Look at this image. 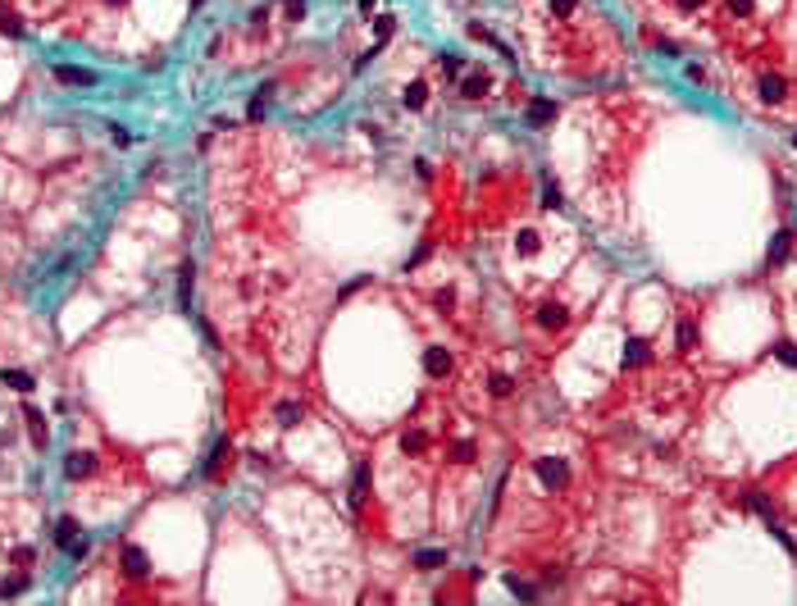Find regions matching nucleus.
I'll return each instance as SVG.
<instances>
[{"label":"nucleus","instance_id":"1","mask_svg":"<svg viewBox=\"0 0 797 606\" xmlns=\"http://www.w3.org/2000/svg\"><path fill=\"white\" fill-rule=\"evenodd\" d=\"M533 469H537V479H542L547 488H565V484H570V460H561V456L533 460Z\"/></svg>","mask_w":797,"mask_h":606},{"label":"nucleus","instance_id":"2","mask_svg":"<svg viewBox=\"0 0 797 606\" xmlns=\"http://www.w3.org/2000/svg\"><path fill=\"white\" fill-rule=\"evenodd\" d=\"M55 543H60L64 552H73V556H82V552H87V538H82L78 519H60V524H55Z\"/></svg>","mask_w":797,"mask_h":606},{"label":"nucleus","instance_id":"3","mask_svg":"<svg viewBox=\"0 0 797 606\" xmlns=\"http://www.w3.org/2000/svg\"><path fill=\"white\" fill-rule=\"evenodd\" d=\"M533 320H537V329H551V333H556V329H565V324H570V310H565L561 301H542Z\"/></svg>","mask_w":797,"mask_h":606},{"label":"nucleus","instance_id":"4","mask_svg":"<svg viewBox=\"0 0 797 606\" xmlns=\"http://www.w3.org/2000/svg\"><path fill=\"white\" fill-rule=\"evenodd\" d=\"M64 474L78 484V479H91L96 474V456L91 451H69V460H64Z\"/></svg>","mask_w":797,"mask_h":606},{"label":"nucleus","instance_id":"5","mask_svg":"<svg viewBox=\"0 0 797 606\" xmlns=\"http://www.w3.org/2000/svg\"><path fill=\"white\" fill-rule=\"evenodd\" d=\"M424 374H428V379H447V374H451V351H447V346H428V351H424Z\"/></svg>","mask_w":797,"mask_h":606},{"label":"nucleus","instance_id":"6","mask_svg":"<svg viewBox=\"0 0 797 606\" xmlns=\"http://www.w3.org/2000/svg\"><path fill=\"white\" fill-rule=\"evenodd\" d=\"M123 574H128V579H146L151 574V561H146L141 547H123Z\"/></svg>","mask_w":797,"mask_h":606},{"label":"nucleus","instance_id":"7","mask_svg":"<svg viewBox=\"0 0 797 606\" xmlns=\"http://www.w3.org/2000/svg\"><path fill=\"white\" fill-rule=\"evenodd\" d=\"M756 91H761V101H765V105H779L784 96H789V82H784L779 73H765V78L756 82Z\"/></svg>","mask_w":797,"mask_h":606},{"label":"nucleus","instance_id":"8","mask_svg":"<svg viewBox=\"0 0 797 606\" xmlns=\"http://www.w3.org/2000/svg\"><path fill=\"white\" fill-rule=\"evenodd\" d=\"M55 78L69 82V87H91L96 73H91V69H73V64H55Z\"/></svg>","mask_w":797,"mask_h":606},{"label":"nucleus","instance_id":"9","mask_svg":"<svg viewBox=\"0 0 797 606\" xmlns=\"http://www.w3.org/2000/svg\"><path fill=\"white\" fill-rule=\"evenodd\" d=\"M460 96H465V101H483V96H487V78H483V73L460 78Z\"/></svg>","mask_w":797,"mask_h":606},{"label":"nucleus","instance_id":"10","mask_svg":"<svg viewBox=\"0 0 797 606\" xmlns=\"http://www.w3.org/2000/svg\"><path fill=\"white\" fill-rule=\"evenodd\" d=\"M647 355H651L647 338H629V342H624V365H629V370H633V365H642Z\"/></svg>","mask_w":797,"mask_h":606},{"label":"nucleus","instance_id":"11","mask_svg":"<svg viewBox=\"0 0 797 606\" xmlns=\"http://www.w3.org/2000/svg\"><path fill=\"white\" fill-rule=\"evenodd\" d=\"M401 451H406V456H419V451H428V433L410 429L406 438H401Z\"/></svg>","mask_w":797,"mask_h":606},{"label":"nucleus","instance_id":"12","mask_svg":"<svg viewBox=\"0 0 797 606\" xmlns=\"http://www.w3.org/2000/svg\"><path fill=\"white\" fill-rule=\"evenodd\" d=\"M428 105V82H410L406 87V110H424Z\"/></svg>","mask_w":797,"mask_h":606},{"label":"nucleus","instance_id":"13","mask_svg":"<svg viewBox=\"0 0 797 606\" xmlns=\"http://www.w3.org/2000/svg\"><path fill=\"white\" fill-rule=\"evenodd\" d=\"M27 433H32L37 447H46V419H42V410H32V406H27Z\"/></svg>","mask_w":797,"mask_h":606},{"label":"nucleus","instance_id":"14","mask_svg":"<svg viewBox=\"0 0 797 606\" xmlns=\"http://www.w3.org/2000/svg\"><path fill=\"white\" fill-rule=\"evenodd\" d=\"M5 388H14V392H32V374H27V370H5Z\"/></svg>","mask_w":797,"mask_h":606},{"label":"nucleus","instance_id":"15","mask_svg":"<svg viewBox=\"0 0 797 606\" xmlns=\"http://www.w3.org/2000/svg\"><path fill=\"white\" fill-rule=\"evenodd\" d=\"M487 392H492V397H511L515 379H511V374H492V379H487Z\"/></svg>","mask_w":797,"mask_h":606},{"label":"nucleus","instance_id":"16","mask_svg":"<svg viewBox=\"0 0 797 606\" xmlns=\"http://www.w3.org/2000/svg\"><path fill=\"white\" fill-rule=\"evenodd\" d=\"M551 114H556L551 101H533L529 105V123H551Z\"/></svg>","mask_w":797,"mask_h":606},{"label":"nucleus","instance_id":"17","mask_svg":"<svg viewBox=\"0 0 797 606\" xmlns=\"http://www.w3.org/2000/svg\"><path fill=\"white\" fill-rule=\"evenodd\" d=\"M537 246H542V237H537L533 228H524V233H520V242H515V251H520V255H533Z\"/></svg>","mask_w":797,"mask_h":606},{"label":"nucleus","instance_id":"18","mask_svg":"<svg viewBox=\"0 0 797 606\" xmlns=\"http://www.w3.org/2000/svg\"><path fill=\"white\" fill-rule=\"evenodd\" d=\"M675 342H679V351H688V346L697 342V329H693V320H684V324L675 329Z\"/></svg>","mask_w":797,"mask_h":606},{"label":"nucleus","instance_id":"19","mask_svg":"<svg viewBox=\"0 0 797 606\" xmlns=\"http://www.w3.org/2000/svg\"><path fill=\"white\" fill-rule=\"evenodd\" d=\"M789 251H793V237H789V233H779V237H774V246H770V265H779V260L789 255Z\"/></svg>","mask_w":797,"mask_h":606},{"label":"nucleus","instance_id":"20","mask_svg":"<svg viewBox=\"0 0 797 606\" xmlns=\"http://www.w3.org/2000/svg\"><path fill=\"white\" fill-rule=\"evenodd\" d=\"M364 493H369V465H355V502H364Z\"/></svg>","mask_w":797,"mask_h":606},{"label":"nucleus","instance_id":"21","mask_svg":"<svg viewBox=\"0 0 797 606\" xmlns=\"http://www.w3.org/2000/svg\"><path fill=\"white\" fill-rule=\"evenodd\" d=\"M278 419H283L287 429H296V419H301V406H296V401H283V406H278Z\"/></svg>","mask_w":797,"mask_h":606},{"label":"nucleus","instance_id":"22","mask_svg":"<svg viewBox=\"0 0 797 606\" xmlns=\"http://www.w3.org/2000/svg\"><path fill=\"white\" fill-rule=\"evenodd\" d=\"M451 460L469 465V460H474V442H456V447H451Z\"/></svg>","mask_w":797,"mask_h":606},{"label":"nucleus","instance_id":"23","mask_svg":"<svg viewBox=\"0 0 797 606\" xmlns=\"http://www.w3.org/2000/svg\"><path fill=\"white\" fill-rule=\"evenodd\" d=\"M0 32H5V37H18V32H23V23H18L14 14H5V9H0Z\"/></svg>","mask_w":797,"mask_h":606},{"label":"nucleus","instance_id":"24","mask_svg":"<svg viewBox=\"0 0 797 606\" xmlns=\"http://www.w3.org/2000/svg\"><path fill=\"white\" fill-rule=\"evenodd\" d=\"M442 561H447L442 552H419V556H415V565H419V570H433V565H442Z\"/></svg>","mask_w":797,"mask_h":606},{"label":"nucleus","instance_id":"25","mask_svg":"<svg viewBox=\"0 0 797 606\" xmlns=\"http://www.w3.org/2000/svg\"><path fill=\"white\" fill-rule=\"evenodd\" d=\"M725 5H729V14L747 18V14H752V9H756V0H725Z\"/></svg>","mask_w":797,"mask_h":606},{"label":"nucleus","instance_id":"26","mask_svg":"<svg viewBox=\"0 0 797 606\" xmlns=\"http://www.w3.org/2000/svg\"><path fill=\"white\" fill-rule=\"evenodd\" d=\"M178 292H182V305L191 301V265H182V278H178Z\"/></svg>","mask_w":797,"mask_h":606},{"label":"nucleus","instance_id":"27","mask_svg":"<svg viewBox=\"0 0 797 606\" xmlns=\"http://www.w3.org/2000/svg\"><path fill=\"white\" fill-rule=\"evenodd\" d=\"M506 583H511V593H515V598H524V602H529V598H537V588H529V583H520L515 574H511Z\"/></svg>","mask_w":797,"mask_h":606},{"label":"nucleus","instance_id":"28","mask_svg":"<svg viewBox=\"0 0 797 606\" xmlns=\"http://www.w3.org/2000/svg\"><path fill=\"white\" fill-rule=\"evenodd\" d=\"M374 32H378V37H392V32H397V18H392V14H383L378 23H374Z\"/></svg>","mask_w":797,"mask_h":606},{"label":"nucleus","instance_id":"29","mask_svg":"<svg viewBox=\"0 0 797 606\" xmlns=\"http://www.w3.org/2000/svg\"><path fill=\"white\" fill-rule=\"evenodd\" d=\"M433 301H438V310H442V315H451V305H456V296H451V287H442V292H438Z\"/></svg>","mask_w":797,"mask_h":606},{"label":"nucleus","instance_id":"30","mask_svg":"<svg viewBox=\"0 0 797 606\" xmlns=\"http://www.w3.org/2000/svg\"><path fill=\"white\" fill-rule=\"evenodd\" d=\"M542 201H547V210L561 206V191H556V182H547V187H542Z\"/></svg>","mask_w":797,"mask_h":606},{"label":"nucleus","instance_id":"31","mask_svg":"<svg viewBox=\"0 0 797 606\" xmlns=\"http://www.w3.org/2000/svg\"><path fill=\"white\" fill-rule=\"evenodd\" d=\"M551 14L556 18H570L574 14V0H551Z\"/></svg>","mask_w":797,"mask_h":606},{"label":"nucleus","instance_id":"32","mask_svg":"<svg viewBox=\"0 0 797 606\" xmlns=\"http://www.w3.org/2000/svg\"><path fill=\"white\" fill-rule=\"evenodd\" d=\"M774 355H779L784 365H797V346H789V342H784V346H779V351H774Z\"/></svg>","mask_w":797,"mask_h":606},{"label":"nucleus","instance_id":"33","mask_svg":"<svg viewBox=\"0 0 797 606\" xmlns=\"http://www.w3.org/2000/svg\"><path fill=\"white\" fill-rule=\"evenodd\" d=\"M305 14V0H287V18H292V23H296V18H301Z\"/></svg>","mask_w":797,"mask_h":606},{"label":"nucleus","instance_id":"34","mask_svg":"<svg viewBox=\"0 0 797 606\" xmlns=\"http://www.w3.org/2000/svg\"><path fill=\"white\" fill-rule=\"evenodd\" d=\"M442 69H447V78H460V69H465V64H460L456 55H447V64H442Z\"/></svg>","mask_w":797,"mask_h":606},{"label":"nucleus","instance_id":"35","mask_svg":"<svg viewBox=\"0 0 797 606\" xmlns=\"http://www.w3.org/2000/svg\"><path fill=\"white\" fill-rule=\"evenodd\" d=\"M428 255H433V246H428V242H424V246H419V251H415V255H410V269H415V265H424V260H428Z\"/></svg>","mask_w":797,"mask_h":606},{"label":"nucleus","instance_id":"36","mask_svg":"<svg viewBox=\"0 0 797 606\" xmlns=\"http://www.w3.org/2000/svg\"><path fill=\"white\" fill-rule=\"evenodd\" d=\"M360 287H364V278H351V283H347V287H342V292H338V296H342V301H347V296H351V292H360Z\"/></svg>","mask_w":797,"mask_h":606},{"label":"nucleus","instance_id":"37","mask_svg":"<svg viewBox=\"0 0 797 606\" xmlns=\"http://www.w3.org/2000/svg\"><path fill=\"white\" fill-rule=\"evenodd\" d=\"M706 0H679V9H702Z\"/></svg>","mask_w":797,"mask_h":606},{"label":"nucleus","instance_id":"38","mask_svg":"<svg viewBox=\"0 0 797 606\" xmlns=\"http://www.w3.org/2000/svg\"><path fill=\"white\" fill-rule=\"evenodd\" d=\"M105 5H123V0H105Z\"/></svg>","mask_w":797,"mask_h":606},{"label":"nucleus","instance_id":"39","mask_svg":"<svg viewBox=\"0 0 797 606\" xmlns=\"http://www.w3.org/2000/svg\"><path fill=\"white\" fill-rule=\"evenodd\" d=\"M191 5H200V0H191Z\"/></svg>","mask_w":797,"mask_h":606}]
</instances>
